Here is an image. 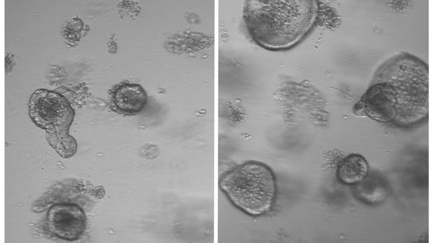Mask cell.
I'll return each instance as SVG.
<instances>
[{
	"label": "cell",
	"instance_id": "6da1fadb",
	"mask_svg": "<svg viewBox=\"0 0 432 243\" xmlns=\"http://www.w3.org/2000/svg\"><path fill=\"white\" fill-rule=\"evenodd\" d=\"M319 11L318 1L313 0H248L243 20L256 45L270 51H285L311 33Z\"/></svg>",
	"mask_w": 432,
	"mask_h": 243
},
{
	"label": "cell",
	"instance_id": "7a4b0ae2",
	"mask_svg": "<svg viewBox=\"0 0 432 243\" xmlns=\"http://www.w3.org/2000/svg\"><path fill=\"white\" fill-rule=\"evenodd\" d=\"M372 79L393 87L398 101L396 125L410 127L427 118L428 67L424 61L410 53H400L383 62Z\"/></svg>",
	"mask_w": 432,
	"mask_h": 243
},
{
	"label": "cell",
	"instance_id": "3957f363",
	"mask_svg": "<svg viewBox=\"0 0 432 243\" xmlns=\"http://www.w3.org/2000/svg\"><path fill=\"white\" fill-rule=\"evenodd\" d=\"M219 187L236 208L251 216L268 213L277 194L273 170L257 160L245 161L224 173Z\"/></svg>",
	"mask_w": 432,
	"mask_h": 243
},
{
	"label": "cell",
	"instance_id": "277c9868",
	"mask_svg": "<svg viewBox=\"0 0 432 243\" xmlns=\"http://www.w3.org/2000/svg\"><path fill=\"white\" fill-rule=\"evenodd\" d=\"M29 113L33 123L45 130L49 144L58 151L59 144H70L69 130L75 116L70 102L62 95L46 88L34 91L29 102Z\"/></svg>",
	"mask_w": 432,
	"mask_h": 243
},
{
	"label": "cell",
	"instance_id": "5b68a950",
	"mask_svg": "<svg viewBox=\"0 0 432 243\" xmlns=\"http://www.w3.org/2000/svg\"><path fill=\"white\" fill-rule=\"evenodd\" d=\"M353 112L377 122L394 124L398 101L393 87L386 81L372 79L370 86L356 104Z\"/></svg>",
	"mask_w": 432,
	"mask_h": 243
},
{
	"label": "cell",
	"instance_id": "8992f818",
	"mask_svg": "<svg viewBox=\"0 0 432 243\" xmlns=\"http://www.w3.org/2000/svg\"><path fill=\"white\" fill-rule=\"evenodd\" d=\"M48 231L54 237L68 241L78 240L86 229L87 218L83 208L74 202L52 204L46 216Z\"/></svg>",
	"mask_w": 432,
	"mask_h": 243
},
{
	"label": "cell",
	"instance_id": "52a82bcc",
	"mask_svg": "<svg viewBox=\"0 0 432 243\" xmlns=\"http://www.w3.org/2000/svg\"><path fill=\"white\" fill-rule=\"evenodd\" d=\"M112 109L123 116H135L143 111L148 102V95L139 83L123 82L109 92Z\"/></svg>",
	"mask_w": 432,
	"mask_h": 243
},
{
	"label": "cell",
	"instance_id": "ba28073f",
	"mask_svg": "<svg viewBox=\"0 0 432 243\" xmlns=\"http://www.w3.org/2000/svg\"><path fill=\"white\" fill-rule=\"evenodd\" d=\"M353 190L358 200L371 205L383 203L390 194L389 184L377 173L367 174L360 182L353 185Z\"/></svg>",
	"mask_w": 432,
	"mask_h": 243
},
{
	"label": "cell",
	"instance_id": "9c48e42d",
	"mask_svg": "<svg viewBox=\"0 0 432 243\" xmlns=\"http://www.w3.org/2000/svg\"><path fill=\"white\" fill-rule=\"evenodd\" d=\"M336 172L340 182L353 186L368 174V164L362 155L351 153L338 163Z\"/></svg>",
	"mask_w": 432,
	"mask_h": 243
}]
</instances>
